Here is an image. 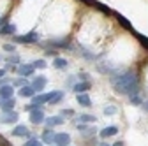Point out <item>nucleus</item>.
Wrapping results in <instances>:
<instances>
[{
    "mask_svg": "<svg viewBox=\"0 0 148 146\" xmlns=\"http://www.w3.org/2000/svg\"><path fill=\"white\" fill-rule=\"evenodd\" d=\"M138 74L132 70H127L123 74H116L111 78V85L116 90L118 93H123V95H131V93H136L138 92Z\"/></svg>",
    "mask_w": 148,
    "mask_h": 146,
    "instance_id": "obj_1",
    "label": "nucleus"
},
{
    "mask_svg": "<svg viewBox=\"0 0 148 146\" xmlns=\"http://www.w3.org/2000/svg\"><path fill=\"white\" fill-rule=\"evenodd\" d=\"M30 121H32L34 125H41V123L44 121L42 107H39V109H32V111H30Z\"/></svg>",
    "mask_w": 148,
    "mask_h": 146,
    "instance_id": "obj_2",
    "label": "nucleus"
},
{
    "mask_svg": "<svg viewBox=\"0 0 148 146\" xmlns=\"http://www.w3.org/2000/svg\"><path fill=\"white\" fill-rule=\"evenodd\" d=\"M18 121V113L14 111H2L0 115V123H16Z\"/></svg>",
    "mask_w": 148,
    "mask_h": 146,
    "instance_id": "obj_3",
    "label": "nucleus"
},
{
    "mask_svg": "<svg viewBox=\"0 0 148 146\" xmlns=\"http://www.w3.org/2000/svg\"><path fill=\"white\" fill-rule=\"evenodd\" d=\"M39 37H41V35L37 33V32H30L27 35H18L16 41L18 42H37V41H39Z\"/></svg>",
    "mask_w": 148,
    "mask_h": 146,
    "instance_id": "obj_4",
    "label": "nucleus"
},
{
    "mask_svg": "<svg viewBox=\"0 0 148 146\" xmlns=\"http://www.w3.org/2000/svg\"><path fill=\"white\" fill-rule=\"evenodd\" d=\"M69 143H71V136L67 132L55 134V144L57 146H69Z\"/></svg>",
    "mask_w": 148,
    "mask_h": 146,
    "instance_id": "obj_5",
    "label": "nucleus"
},
{
    "mask_svg": "<svg viewBox=\"0 0 148 146\" xmlns=\"http://www.w3.org/2000/svg\"><path fill=\"white\" fill-rule=\"evenodd\" d=\"M34 67H32V63H21V65H18V74L20 76H23V78H27V76H32L34 74Z\"/></svg>",
    "mask_w": 148,
    "mask_h": 146,
    "instance_id": "obj_6",
    "label": "nucleus"
},
{
    "mask_svg": "<svg viewBox=\"0 0 148 146\" xmlns=\"http://www.w3.org/2000/svg\"><path fill=\"white\" fill-rule=\"evenodd\" d=\"M46 83H48L46 76H37V78H35V79L32 81V88L35 90V92H41V90H44Z\"/></svg>",
    "mask_w": 148,
    "mask_h": 146,
    "instance_id": "obj_7",
    "label": "nucleus"
},
{
    "mask_svg": "<svg viewBox=\"0 0 148 146\" xmlns=\"http://www.w3.org/2000/svg\"><path fill=\"white\" fill-rule=\"evenodd\" d=\"M12 93H14V88L12 85H4L0 86V99H12Z\"/></svg>",
    "mask_w": 148,
    "mask_h": 146,
    "instance_id": "obj_8",
    "label": "nucleus"
},
{
    "mask_svg": "<svg viewBox=\"0 0 148 146\" xmlns=\"http://www.w3.org/2000/svg\"><path fill=\"white\" fill-rule=\"evenodd\" d=\"M118 134V127L115 125H109V127H104V129L101 130V137L106 139V137H111V136H116Z\"/></svg>",
    "mask_w": 148,
    "mask_h": 146,
    "instance_id": "obj_9",
    "label": "nucleus"
},
{
    "mask_svg": "<svg viewBox=\"0 0 148 146\" xmlns=\"http://www.w3.org/2000/svg\"><path fill=\"white\" fill-rule=\"evenodd\" d=\"M90 88H92V83L90 81H81V83H76V85L72 86V90L76 93H85L86 90H90Z\"/></svg>",
    "mask_w": 148,
    "mask_h": 146,
    "instance_id": "obj_10",
    "label": "nucleus"
},
{
    "mask_svg": "<svg viewBox=\"0 0 148 146\" xmlns=\"http://www.w3.org/2000/svg\"><path fill=\"white\" fill-rule=\"evenodd\" d=\"M46 125H48V129H53V127H58L64 123V118L62 116H51V118H44Z\"/></svg>",
    "mask_w": 148,
    "mask_h": 146,
    "instance_id": "obj_11",
    "label": "nucleus"
},
{
    "mask_svg": "<svg viewBox=\"0 0 148 146\" xmlns=\"http://www.w3.org/2000/svg\"><path fill=\"white\" fill-rule=\"evenodd\" d=\"M18 93H20V97H34L35 95V90L32 86L25 85V86H21L20 90H18Z\"/></svg>",
    "mask_w": 148,
    "mask_h": 146,
    "instance_id": "obj_12",
    "label": "nucleus"
},
{
    "mask_svg": "<svg viewBox=\"0 0 148 146\" xmlns=\"http://www.w3.org/2000/svg\"><path fill=\"white\" fill-rule=\"evenodd\" d=\"M48 99H49V93H39V95H34V97H32V104H35V106H42L44 102H48Z\"/></svg>",
    "mask_w": 148,
    "mask_h": 146,
    "instance_id": "obj_13",
    "label": "nucleus"
},
{
    "mask_svg": "<svg viewBox=\"0 0 148 146\" xmlns=\"http://www.w3.org/2000/svg\"><path fill=\"white\" fill-rule=\"evenodd\" d=\"M42 143H46V144H55V132L51 130V129H48V130H44V134H42V139H41Z\"/></svg>",
    "mask_w": 148,
    "mask_h": 146,
    "instance_id": "obj_14",
    "label": "nucleus"
},
{
    "mask_svg": "<svg viewBox=\"0 0 148 146\" xmlns=\"http://www.w3.org/2000/svg\"><path fill=\"white\" fill-rule=\"evenodd\" d=\"M14 32H16V27L11 25V23H4L0 27V35H12Z\"/></svg>",
    "mask_w": 148,
    "mask_h": 146,
    "instance_id": "obj_15",
    "label": "nucleus"
},
{
    "mask_svg": "<svg viewBox=\"0 0 148 146\" xmlns=\"http://www.w3.org/2000/svg\"><path fill=\"white\" fill-rule=\"evenodd\" d=\"M12 136H16V137L28 136V129H27L25 125H18V127H14V130H12Z\"/></svg>",
    "mask_w": 148,
    "mask_h": 146,
    "instance_id": "obj_16",
    "label": "nucleus"
},
{
    "mask_svg": "<svg viewBox=\"0 0 148 146\" xmlns=\"http://www.w3.org/2000/svg\"><path fill=\"white\" fill-rule=\"evenodd\" d=\"M78 104L79 106H85V107H90L92 106V100L86 93H78Z\"/></svg>",
    "mask_w": 148,
    "mask_h": 146,
    "instance_id": "obj_17",
    "label": "nucleus"
},
{
    "mask_svg": "<svg viewBox=\"0 0 148 146\" xmlns=\"http://www.w3.org/2000/svg\"><path fill=\"white\" fill-rule=\"evenodd\" d=\"M62 97H64V93H62V92H51V93H49L48 102H49V104H58V102L62 100Z\"/></svg>",
    "mask_w": 148,
    "mask_h": 146,
    "instance_id": "obj_18",
    "label": "nucleus"
},
{
    "mask_svg": "<svg viewBox=\"0 0 148 146\" xmlns=\"http://www.w3.org/2000/svg\"><path fill=\"white\" fill-rule=\"evenodd\" d=\"M14 99H5L4 100V104H0V106H2V111H12V109H14Z\"/></svg>",
    "mask_w": 148,
    "mask_h": 146,
    "instance_id": "obj_19",
    "label": "nucleus"
},
{
    "mask_svg": "<svg viewBox=\"0 0 148 146\" xmlns=\"http://www.w3.org/2000/svg\"><path fill=\"white\" fill-rule=\"evenodd\" d=\"M79 123H95L94 115H79Z\"/></svg>",
    "mask_w": 148,
    "mask_h": 146,
    "instance_id": "obj_20",
    "label": "nucleus"
},
{
    "mask_svg": "<svg viewBox=\"0 0 148 146\" xmlns=\"http://www.w3.org/2000/svg\"><path fill=\"white\" fill-rule=\"evenodd\" d=\"M53 65L57 67V69H65V67H67V60H65V58H55Z\"/></svg>",
    "mask_w": 148,
    "mask_h": 146,
    "instance_id": "obj_21",
    "label": "nucleus"
},
{
    "mask_svg": "<svg viewBox=\"0 0 148 146\" xmlns=\"http://www.w3.org/2000/svg\"><path fill=\"white\" fill-rule=\"evenodd\" d=\"M23 146H42V141L37 139V137H32V139H28Z\"/></svg>",
    "mask_w": 148,
    "mask_h": 146,
    "instance_id": "obj_22",
    "label": "nucleus"
},
{
    "mask_svg": "<svg viewBox=\"0 0 148 146\" xmlns=\"http://www.w3.org/2000/svg\"><path fill=\"white\" fill-rule=\"evenodd\" d=\"M129 99H131V102H132L134 106H139V104H143V100H141V97H139L138 93H131V95H129Z\"/></svg>",
    "mask_w": 148,
    "mask_h": 146,
    "instance_id": "obj_23",
    "label": "nucleus"
},
{
    "mask_svg": "<svg viewBox=\"0 0 148 146\" xmlns=\"http://www.w3.org/2000/svg\"><path fill=\"white\" fill-rule=\"evenodd\" d=\"M7 62L12 63V65H18V63H20V57H18V55H14V53H11L9 57H7Z\"/></svg>",
    "mask_w": 148,
    "mask_h": 146,
    "instance_id": "obj_24",
    "label": "nucleus"
},
{
    "mask_svg": "<svg viewBox=\"0 0 148 146\" xmlns=\"http://www.w3.org/2000/svg\"><path fill=\"white\" fill-rule=\"evenodd\" d=\"M49 46H60V48H65V46H67V39H58V41H49Z\"/></svg>",
    "mask_w": 148,
    "mask_h": 146,
    "instance_id": "obj_25",
    "label": "nucleus"
},
{
    "mask_svg": "<svg viewBox=\"0 0 148 146\" xmlns=\"http://www.w3.org/2000/svg\"><path fill=\"white\" fill-rule=\"evenodd\" d=\"M46 65H48V63H46L44 60H35V62L32 63L34 69H46Z\"/></svg>",
    "mask_w": 148,
    "mask_h": 146,
    "instance_id": "obj_26",
    "label": "nucleus"
},
{
    "mask_svg": "<svg viewBox=\"0 0 148 146\" xmlns=\"http://www.w3.org/2000/svg\"><path fill=\"white\" fill-rule=\"evenodd\" d=\"M115 113H116V107L115 106H106L104 107V115H109L111 116V115H115Z\"/></svg>",
    "mask_w": 148,
    "mask_h": 146,
    "instance_id": "obj_27",
    "label": "nucleus"
},
{
    "mask_svg": "<svg viewBox=\"0 0 148 146\" xmlns=\"http://www.w3.org/2000/svg\"><path fill=\"white\" fill-rule=\"evenodd\" d=\"M12 85L21 88V86H25V85H27V79H25V78H18V79H14V81H12Z\"/></svg>",
    "mask_w": 148,
    "mask_h": 146,
    "instance_id": "obj_28",
    "label": "nucleus"
},
{
    "mask_svg": "<svg viewBox=\"0 0 148 146\" xmlns=\"http://www.w3.org/2000/svg\"><path fill=\"white\" fill-rule=\"evenodd\" d=\"M14 44H4V51H7V53H14Z\"/></svg>",
    "mask_w": 148,
    "mask_h": 146,
    "instance_id": "obj_29",
    "label": "nucleus"
},
{
    "mask_svg": "<svg viewBox=\"0 0 148 146\" xmlns=\"http://www.w3.org/2000/svg\"><path fill=\"white\" fill-rule=\"evenodd\" d=\"M60 116H74V111H72V109H64Z\"/></svg>",
    "mask_w": 148,
    "mask_h": 146,
    "instance_id": "obj_30",
    "label": "nucleus"
},
{
    "mask_svg": "<svg viewBox=\"0 0 148 146\" xmlns=\"http://www.w3.org/2000/svg\"><path fill=\"white\" fill-rule=\"evenodd\" d=\"M4 85H11V79H7V78H2V79H0V86H4Z\"/></svg>",
    "mask_w": 148,
    "mask_h": 146,
    "instance_id": "obj_31",
    "label": "nucleus"
},
{
    "mask_svg": "<svg viewBox=\"0 0 148 146\" xmlns=\"http://www.w3.org/2000/svg\"><path fill=\"white\" fill-rule=\"evenodd\" d=\"M5 76V69H0V79H2Z\"/></svg>",
    "mask_w": 148,
    "mask_h": 146,
    "instance_id": "obj_32",
    "label": "nucleus"
},
{
    "mask_svg": "<svg viewBox=\"0 0 148 146\" xmlns=\"http://www.w3.org/2000/svg\"><path fill=\"white\" fill-rule=\"evenodd\" d=\"M0 144H2V146H11L7 141H4V139H0Z\"/></svg>",
    "mask_w": 148,
    "mask_h": 146,
    "instance_id": "obj_33",
    "label": "nucleus"
},
{
    "mask_svg": "<svg viewBox=\"0 0 148 146\" xmlns=\"http://www.w3.org/2000/svg\"><path fill=\"white\" fill-rule=\"evenodd\" d=\"M113 146H123V143H122V141H118V143H115Z\"/></svg>",
    "mask_w": 148,
    "mask_h": 146,
    "instance_id": "obj_34",
    "label": "nucleus"
},
{
    "mask_svg": "<svg viewBox=\"0 0 148 146\" xmlns=\"http://www.w3.org/2000/svg\"><path fill=\"white\" fill-rule=\"evenodd\" d=\"M99 146H113V144H108V143H101Z\"/></svg>",
    "mask_w": 148,
    "mask_h": 146,
    "instance_id": "obj_35",
    "label": "nucleus"
},
{
    "mask_svg": "<svg viewBox=\"0 0 148 146\" xmlns=\"http://www.w3.org/2000/svg\"><path fill=\"white\" fill-rule=\"evenodd\" d=\"M143 107H145V109H146V111H148V100H146V102L143 104Z\"/></svg>",
    "mask_w": 148,
    "mask_h": 146,
    "instance_id": "obj_36",
    "label": "nucleus"
},
{
    "mask_svg": "<svg viewBox=\"0 0 148 146\" xmlns=\"http://www.w3.org/2000/svg\"><path fill=\"white\" fill-rule=\"evenodd\" d=\"M4 25V20H2V18H0V27H2Z\"/></svg>",
    "mask_w": 148,
    "mask_h": 146,
    "instance_id": "obj_37",
    "label": "nucleus"
},
{
    "mask_svg": "<svg viewBox=\"0 0 148 146\" xmlns=\"http://www.w3.org/2000/svg\"><path fill=\"white\" fill-rule=\"evenodd\" d=\"M0 60H2V55H0Z\"/></svg>",
    "mask_w": 148,
    "mask_h": 146,
    "instance_id": "obj_38",
    "label": "nucleus"
},
{
    "mask_svg": "<svg viewBox=\"0 0 148 146\" xmlns=\"http://www.w3.org/2000/svg\"><path fill=\"white\" fill-rule=\"evenodd\" d=\"M55 146H57V144H55Z\"/></svg>",
    "mask_w": 148,
    "mask_h": 146,
    "instance_id": "obj_39",
    "label": "nucleus"
}]
</instances>
